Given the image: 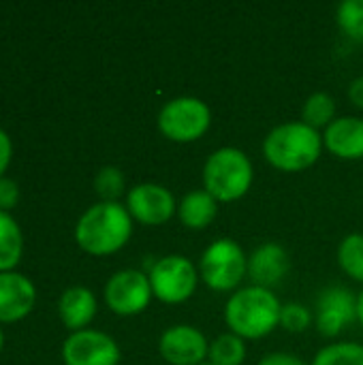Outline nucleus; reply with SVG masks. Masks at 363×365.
Returning a JSON list of instances; mask_svg holds the SVG:
<instances>
[{
	"instance_id": "f257e3e1",
	"label": "nucleus",
	"mask_w": 363,
	"mask_h": 365,
	"mask_svg": "<svg viewBox=\"0 0 363 365\" xmlns=\"http://www.w3.org/2000/svg\"><path fill=\"white\" fill-rule=\"evenodd\" d=\"M133 233V218L118 201H101L92 205L75 227L77 244L94 255L105 257L118 252Z\"/></svg>"
},
{
	"instance_id": "f03ea898",
	"label": "nucleus",
	"mask_w": 363,
	"mask_h": 365,
	"mask_svg": "<svg viewBox=\"0 0 363 365\" xmlns=\"http://www.w3.org/2000/svg\"><path fill=\"white\" fill-rule=\"evenodd\" d=\"M323 152V135L304 122H285L272 128L263 141L267 163L287 173L312 167Z\"/></svg>"
},
{
	"instance_id": "7ed1b4c3",
	"label": "nucleus",
	"mask_w": 363,
	"mask_h": 365,
	"mask_svg": "<svg viewBox=\"0 0 363 365\" xmlns=\"http://www.w3.org/2000/svg\"><path fill=\"white\" fill-rule=\"evenodd\" d=\"M280 302L270 289L246 287L235 291L225 308V323L242 340H259L280 323Z\"/></svg>"
},
{
	"instance_id": "20e7f679",
	"label": "nucleus",
	"mask_w": 363,
	"mask_h": 365,
	"mask_svg": "<svg viewBox=\"0 0 363 365\" xmlns=\"http://www.w3.org/2000/svg\"><path fill=\"white\" fill-rule=\"evenodd\" d=\"M252 186V163L240 148L227 145L212 152L203 167V190L218 203L242 199Z\"/></svg>"
},
{
	"instance_id": "39448f33",
	"label": "nucleus",
	"mask_w": 363,
	"mask_h": 365,
	"mask_svg": "<svg viewBox=\"0 0 363 365\" xmlns=\"http://www.w3.org/2000/svg\"><path fill=\"white\" fill-rule=\"evenodd\" d=\"M199 274L212 291H233L248 274V257L237 242L229 237L216 240L205 248L199 263Z\"/></svg>"
},
{
	"instance_id": "423d86ee",
	"label": "nucleus",
	"mask_w": 363,
	"mask_h": 365,
	"mask_svg": "<svg viewBox=\"0 0 363 365\" xmlns=\"http://www.w3.org/2000/svg\"><path fill=\"white\" fill-rule=\"evenodd\" d=\"M212 124V111L208 103L197 96H178L163 105L158 113L160 133L178 143H190L201 139Z\"/></svg>"
},
{
	"instance_id": "0eeeda50",
	"label": "nucleus",
	"mask_w": 363,
	"mask_h": 365,
	"mask_svg": "<svg viewBox=\"0 0 363 365\" xmlns=\"http://www.w3.org/2000/svg\"><path fill=\"white\" fill-rule=\"evenodd\" d=\"M148 278L156 299L163 304H182L195 293L199 274L186 257L167 255L152 265Z\"/></svg>"
},
{
	"instance_id": "6e6552de",
	"label": "nucleus",
	"mask_w": 363,
	"mask_h": 365,
	"mask_svg": "<svg viewBox=\"0 0 363 365\" xmlns=\"http://www.w3.org/2000/svg\"><path fill=\"white\" fill-rule=\"evenodd\" d=\"M150 278L139 269H122L113 274L105 287V302L111 312L120 317H133L148 308L152 299Z\"/></svg>"
},
{
	"instance_id": "1a4fd4ad",
	"label": "nucleus",
	"mask_w": 363,
	"mask_h": 365,
	"mask_svg": "<svg viewBox=\"0 0 363 365\" xmlns=\"http://www.w3.org/2000/svg\"><path fill=\"white\" fill-rule=\"evenodd\" d=\"M126 210L137 222L145 227H158L173 218V214L178 212V203L169 188L145 182L131 188L126 197Z\"/></svg>"
},
{
	"instance_id": "9d476101",
	"label": "nucleus",
	"mask_w": 363,
	"mask_h": 365,
	"mask_svg": "<svg viewBox=\"0 0 363 365\" xmlns=\"http://www.w3.org/2000/svg\"><path fill=\"white\" fill-rule=\"evenodd\" d=\"M62 359L66 365H118L120 349L107 334L81 329L66 338Z\"/></svg>"
},
{
	"instance_id": "9b49d317",
	"label": "nucleus",
	"mask_w": 363,
	"mask_h": 365,
	"mask_svg": "<svg viewBox=\"0 0 363 365\" xmlns=\"http://www.w3.org/2000/svg\"><path fill=\"white\" fill-rule=\"evenodd\" d=\"M163 359L171 365H201L210 355L205 336L190 325L169 327L158 342Z\"/></svg>"
},
{
	"instance_id": "f8f14e48",
	"label": "nucleus",
	"mask_w": 363,
	"mask_h": 365,
	"mask_svg": "<svg viewBox=\"0 0 363 365\" xmlns=\"http://www.w3.org/2000/svg\"><path fill=\"white\" fill-rule=\"evenodd\" d=\"M357 321V297L349 289H325L317 304V327L325 338H336Z\"/></svg>"
},
{
	"instance_id": "ddd939ff",
	"label": "nucleus",
	"mask_w": 363,
	"mask_h": 365,
	"mask_svg": "<svg viewBox=\"0 0 363 365\" xmlns=\"http://www.w3.org/2000/svg\"><path fill=\"white\" fill-rule=\"evenodd\" d=\"M291 267L289 255L280 244L267 242L255 248V252L248 257V276L255 287L272 289L278 284Z\"/></svg>"
},
{
	"instance_id": "4468645a",
	"label": "nucleus",
	"mask_w": 363,
	"mask_h": 365,
	"mask_svg": "<svg viewBox=\"0 0 363 365\" xmlns=\"http://www.w3.org/2000/svg\"><path fill=\"white\" fill-rule=\"evenodd\" d=\"M323 145L336 158H363V120L355 115L336 118L323 133Z\"/></svg>"
},
{
	"instance_id": "2eb2a0df",
	"label": "nucleus",
	"mask_w": 363,
	"mask_h": 365,
	"mask_svg": "<svg viewBox=\"0 0 363 365\" xmlns=\"http://www.w3.org/2000/svg\"><path fill=\"white\" fill-rule=\"evenodd\" d=\"M34 306V287L19 274H0V321L24 319Z\"/></svg>"
},
{
	"instance_id": "dca6fc26",
	"label": "nucleus",
	"mask_w": 363,
	"mask_h": 365,
	"mask_svg": "<svg viewBox=\"0 0 363 365\" xmlns=\"http://www.w3.org/2000/svg\"><path fill=\"white\" fill-rule=\"evenodd\" d=\"M96 314V297L86 287H73L64 291L60 297V319L62 323L73 329L81 331Z\"/></svg>"
},
{
	"instance_id": "f3484780",
	"label": "nucleus",
	"mask_w": 363,
	"mask_h": 365,
	"mask_svg": "<svg viewBox=\"0 0 363 365\" xmlns=\"http://www.w3.org/2000/svg\"><path fill=\"white\" fill-rule=\"evenodd\" d=\"M218 214V201L205 190H193L178 203V216L188 229H205Z\"/></svg>"
},
{
	"instance_id": "a211bd4d",
	"label": "nucleus",
	"mask_w": 363,
	"mask_h": 365,
	"mask_svg": "<svg viewBox=\"0 0 363 365\" xmlns=\"http://www.w3.org/2000/svg\"><path fill=\"white\" fill-rule=\"evenodd\" d=\"M21 257V231L17 222L0 210V272H9Z\"/></svg>"
},
{
	"instance_id": "6ab92c4d",
	"label": "nucleus",
	"mask_w": 363,
	"mask_h": 365,
	"mask_svg": "<svg viewBox=\"0 0 363 365\" xmlns=\"http://www.w3.org/2000/svg\"><path fill=\"white\" fill-rule=\"evenodd\" d=\"M336 120V101L327 92H315L302 107V122L312 128H327Z\"/></svg>"
},
{
	"instance_id": "aec40b11",
	"label": "nucleus",
	"mask_w": 363,
	"mask_h": 365,
	"mask_svg": "<svg viewBox=\"0 0 363 365\" xmlns=\"http://www.w3.org/2000/svg\"><path fill=\"white\" fill-rule=\"evenodd\" d=\"M210 364L212 365H242L246 359V344L235 334H223L210 342Z\"/></svg>"
},
{
	"instance_id": "412c9836",
	"label": "nucleus",
	"mask_w": 363,
	"mask_h": 365,
	"mask_svg": "<svg viewBox=\"0 0 363 365\" xmlns=\"http://www.w3.org/2000/svg\"><path fill=\"white\" fill-rule=\"evenodd\" d=\"M338 263L349 278L363 282V233H351L340 242Z\"/></svg>"
},
{
	"instance_id": "4be33fe9",
	"label": "nucleus",
	"mask_w": 363,
	"mask_h": 365,
	"mask_svg": "<svg viewBox=\"0 0 363 365\" xmlns=\"http://www.w3.org/2000/svg\"><path fill=\"white\" fill-rule=\"evenodd\" d=\"M312 365H363V346L355 342H336L321 349Z\"/></svg>"
},
{
	"instance_id": "5701e85b",
	"label": "nucleus",
	"mask_w": 363,
	"mask_h": 365,
	"mask_svg": "<svg viewBox=\"0 0 363 365\" xmlns=\"http://www.w3.org/2000/svg\"><path fill=\"white\" fill-rule=\"evenodd\" d=\"M336 21L349 38L363 43V0L340 2L336 9Z\"/></svg>"
},
{
	"instance_id": "b1692460",
	"label": "nucleus",
	"mask_w": 363,
	"mask_h": 365,
	"mask_svg": "<svg viewBox=\"0 0 363 365\" xmlns=\"http://www.w3.org/2000/svg\"><path fill=\"white\" fill-rule=\"evenodd\" d=\"M96 192L103 197V201H116L124 190V175L116 167H103L94 180Z\"/></svg>"
},
{
	"instance_id": "393cba45",
	"label": "nucleus",
	"mask_w": 363,
	"mask_h": 365,
	"mask_svg": "<svg viewBox=\"0 0 363 365\" xmlns=\"http://www.w3.org/2000/svg\"><path fill=\"white\" fill-rule=\"evenodd\" d=\"M312 321V314L310 310L304 306V304H287L280 308V327L291 331V334H300V331H306L308 325Z\"/></svg>"
},
{
	"instance_id": "a878e982",
	"label": "nucleus",
	"mask_w": 363,
	"mask_h": 365,
	"mask_svg": "<svg viewBox=\"0 0 363 365\" xmlns=\"http://www.w3.org/2000/svg\"><path fill=\"white\" fill-rule=\"evenodd\" d=\"M19 199V190H17V184L13 180H6V178H0V210L6 212L11 207H15Z\"/></svg>"
},
{
	"instance_id": "bb28decb",
	"label": "nucleus",
	"mask_w": 363,
	"mask_h": 365,
	"mask_svg": "<svg viewBox=\"0 0 363 365\" xmlns=\"http://www.w3.org/2000/svg\"><path fill=\"white\" fill-rule=\"evenodd\" d=\"M257 365H306L297 355L291 353H270Z\"/></svg>"
},
{
	"instance_id": "cd10ccee",
	"label": "nucleus",
	"mask_w": 363,
	"mask_h": 365,
	"mask_svg": "<svg viewBox=\"0 0 363 365\" xmlns=\"http://www.w3.org/2000/svg\"><path fill=\"white\" fill-rule=\"evenodd\" d=\"M11 154H13V145H11V139L4 130H0V178L2 173L6 171L9 163H11Z\"/></svg>"
},
{
	"instance_id": "c85d7f7f",
	"label": "nucleus",
	"mask_w": 363,
	"mask_h": 365,
	"mask_svg": "<svg viewBox=\"0 0 363 365\" xmlns=\"http://www.w3.org/2000/svg\"><path fill=\"white\" fill-rule=\"evenodd\" d=\"M349 98H351V103H353L357 109H362L363 111V75L351 81V86H349Z\"/></svg>"
},
{
	"instance_id": "c756f323",
	"label": "nucleus",
	"mask_w": 363,
	"mask_h": 365,
	"mask_svg": "<svg viewBox=\"0 0 363 365\" xmlns=\"http://www.w3.org/2000/svg\"><path fill=\"white\" fill-rule=\"evenodd\" d=\"M357 321L362 323L363 327V291L359 293V297H357Z\"/></svg>"
},
{
	"instance_id": "7c9ffc66",
	"label": "nucleus",
	"mask_w": 363,
	"mask_h": 365,
	"mask_svg": "<svg viewBox=\"0 0 363 365\" xmlns=\"http://www.w3.org/2000/svg\"><path fill=\"white\" fill-rule=\"evenodd\" d=\"M0 349H2V331H0Z\"/></svg>"
},
{
	"instance_id": "2f4dec72",
	"label": "nucleus",
	"mask_w": 363,
	"mask_h": 365,
	"mask_svg": "<svg viewBox=\"0 0 363 365\" xmlns=\"http://www.w3.org/2000/svg\"><path fill=\"white\" fill-rule=\"evenodd\" d=\"M201 365H212V364H201Z\"/></svg>"
}]
</instances>
